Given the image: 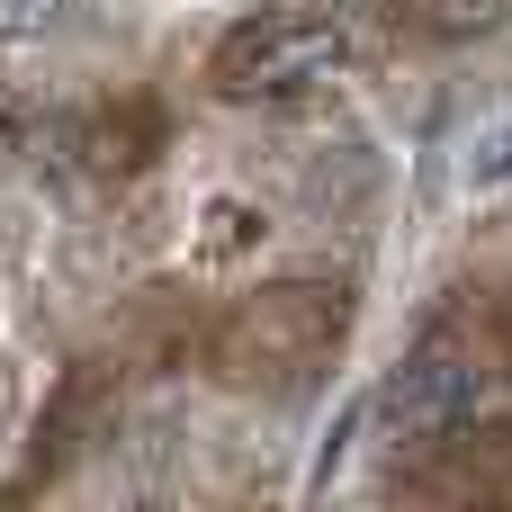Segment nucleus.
<instances>
[{
    "label": "nucleus",
    "instance_id": "obj_5",
    "mask_svg": "<svg viewBox=\"0 0 512 512\" xmlns=\"http://www.w3.org/2000/svg\"><path fill=\"white\" fill-rule=\"evenodd\" d=\"M468 180H477V189L512 180V126H486V135L468 144Z\"/></svg>",
    "mask_w": 512,
    "mask_h": 512
},
{
    "label": "nucleus",
    "instance_id": "obj_2",
    "mask_svg": "<svg viewBox=\"0 0 512 512\" xmlns=\"http://www.w3.org/2000/svg\"><path fill=\"white\" fill-rule=\"evenodd\" d=\"M342 342V288H261L216 324V369L234 387H288Z\"/></svg>",
    "mask_w": 512,
    "mask_h": 512
},
{
    "label": "nucleus",
    "instance_id": "obj_3",
    "mask_svg": "<svg viewBox=\"0 0 512 512\" xmlns=\"http://www.w3.org/2000/svg\"><path fill=\"white\" fill-rule=\"evenodd\" d=\"M477 405H486V369L459 333H423L405 369L378 387V414L396 441H450L459 423H477Z\"/></svg>",
    "mask_w": 512,
    "mask_h": 512
},
{
    "label": "nucleus",
    "instance_id": "obj_6",
    "mask_svg": "<svg viewBox=\"0 0 512 512\" xmlns=\"http://www.w3.org/2000/svg\"><path fill=\"white\" fill-rule=\"evenodd\" d=\"M54 9H63V0H0V45L45 36V27H54Z\"/></svg>",
    "mask_w": 512,
    "mask_h": 512
},
{
    "label": "nucleus",
    "instance_id": "obj_1",
    "mask_svg": "<svg viewBox=\"0 0 512 512\" xmlns=\"http://www.w3.org/2000/svg\"><path fill=\"white\" fill-rule=\"evenodd\" d=\"M351 54V27L333 9H261L234 18L207 54V90L216 99H297L315 81H333Z\"/></svg>",
    "mask_w": 512,
    "mask_h": 512
},
{
    "label": "nucleus",
    "instance_id": "obj_4",
    "mask_svg": "<svg viewBox=\"0 0 512 512\" xmlns=\"http://www.w3.org/2000/svg\"><path fill=\"white\" fill-rule=\"evenodd\" d=\"M414 18H423V36H495L512 18V0H414Z\"/></svg>",
    "mask_w": 512,
    "mask_h": 512
}]
</instances>
